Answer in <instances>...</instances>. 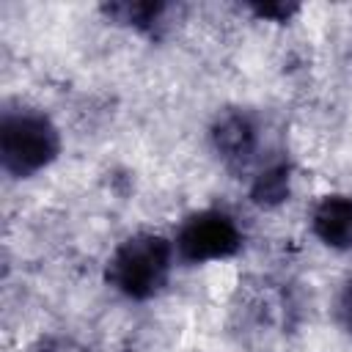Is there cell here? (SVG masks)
<instances>
[{
    "label": "cell",
    "instance_id": "6da1fadb",
    "mask_svg": "<svg viewBox=\"0 0 352 352\" xmlns=\"http://www.w3.org/2000/svg\"><path fill=\"white\" fill-rule=\"evenodd\" d=\"M170 261L173 245L160 234L140 231L116 248L107 261V280L129 300H148L165 286Z\"/></svg>",
    "mask_w": 352,
    "mask_h": 352
},
{
    "label": "cell",
    "instance_id": "7a4b0ae2",
    "mask_svg": "<svg viewBox=\"0 0 352 352\" xmlns=\"http://www.w3.org/2000/svg\"><path fill=\"white\" fill-rule=\"evenodd\" d=\"M60 148L55 124L36 110H6L0 124V160L11 176H33Z\"/></svg>",
    "mask_w": 352,
    "mask_h": 352
},
{
    "label": "cell",
    "instance_id": "3957f363",
    "mask_svg": "<svg viewBox=\"0 0 352 352\" xmlns=\"http://www.w3.org/2000/svg\"><path fill=\"white\" fill-rule=\"evenodd\" d=\"M242 248V231L231 214L220 209H204L190 214L176 234V253L190 264L220 261Z\"/></svg>",
    "mask_w": 352,
    "mask_h": 352
},
{
    "label": "cell",
    "instance_id": "277c9868",
    "mask_svg": "<svg viewBox=\"0 0 352 352\" xmlns=\"http://www.w3.org/2000/svg\"><path fill=\"white\" fill-rule=\"evenodd\" d=\"M256 121L242 110H228L217 118L212 129V140L217 154L231 168H245L256 157Z\"/></svg>",
    "mask_w": 352,
    "mask_h": 352
},
{
    "label": "cell",
    "instance_id": "5b68a950",
    "mask_svg": "<svg viewBox=\"0 0 352 352\" xmlns=\"http://www.w3.org/2000/svg\"><path fill=\"white\" fill-rule=\"evenodd\" d=\"M314 234L333 250H352V195H327L311 214Z\"/></svg>",
    "mask_w": 352,
    "mask_h": 352
},
{
    "label": "cell",
    "instance_id": "8992f818",
    "mask_svg": "<svg viewBox=\"0 0 352 352\" xmlns=\"http://www.w3.org/2000/svg\"><path fill=\"white\" fill-rule=\"evenodd\" d=\"M250 195H253L256 204H264V206L280 204L289 195V170H286V165H272V168L261 170L253 182Z\"/></svg>",
    "mask_w": 352,
    "mask_h": 352
},
{
    "label": "cell",
    "instance_id": "52a82bcc",
    "mask_svg": "<svg viewBox=\"0 0 352 352\" xmlns=\"http://www.w3.org/2000/svg\"><path fill=\"white\" fill-rule=\"evenodd\" d=\"M341 319H344V324L349 327V333H352V283L344 289V294H341Z\"/></svg>",
    "mask_w": 352,
    "mask_h": 352
},
{
    "label": "cell",
    "instance_id": "ba28073f",
    "mask_svg": "<svg viewBox=\"0 0 352 352\" xmlns=\"http://www.w3.org/2000/svg\"><path fill=\"white\" fill-rule=\"evenodd\" d=\"M261 16H275V14H280V16H289V11H294V8H289V6H258L256 8Z\"/></svg>",
    "mask_w": 352,
    "mask_h": 352
}]
</instances>
